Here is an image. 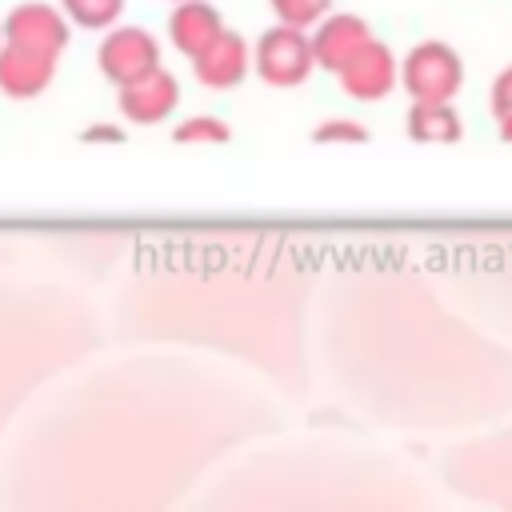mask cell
I'll return each mask as SVG.
<instances>
[{"instance_id": "cell-12", "label": "cell", "mask_w": 512, "mask_h": 512, "mask_svg": "<svg viewBox=\"0 0 512 512\" xmlns=\"http://www.w3.org/2000/svg\"><path fill=\"white\" fill-rule=\"evenodd\" d=\"M124 4L128 0H60L64 16L72 24H80V28H88V32H108L120 20Z\"/></svg>"}, {"instance_id": "cell-4", "label": "cell", "mask_w": 512, "mask_h": 512, "mask_svg": "<svg viewBox=\"0 0 512 512\" xmlns=\"http://www.w3.org/2000/svg\"><path fill=\"white\" fill-rule=\"evenodd\" d=\"M72 20L64 16V8H52L44 0H24L4 16V40L20 44V48H36V52H52L60 56L68 48V32Z\"/></svg>"}, {"instance_id": "cell-11", "label": "cell", "mask_w": 512, "mask_h": 512, "mask_svg": "<svg viewBox=\"0 0 512 512\" xmlns=\"http://www.w3.org/2000/svg\"><path fill=\"white\" fill-rule=\"evenodd\" d=\"M404 124L416 144H452L464 136V116L452 100H412Z\"/></svg>"}, {"instance_id": "cell-17", "label": "cell", "mask_w": 512, "mask_h": 512, "mask_svg": "<svg viewBox=\"0 0 512 512\" xmlns=\"http://www.w3.org/2000/svg\"><path fill=\"white\" fill-rule=\"evenodd\" d=\"M84 140H88V144H96V140H112V144H120V140H124V132H120V128H112V124H92V128L84 132Z\"/></svg>"}, {"instance_id": "cell-6", "label": "cell", "mask_w": 512, "mask_h": 512, "mask_svg": "<svg viewBox=\"0 0 512 512\" xmlns=\"http://www.w3.org/2000/svg\"><path fill=\"white\" fill-rule=\"evenodd\" d=\"M312 52H316V68L324 72H340L368 40H372V28L364 16L356 12H328L312 32Z\"/></svg>"}, {"instance_id": "cell-14", "label": "cell", "mask_w": 512, "mask_h": 512, "mask_svg": "<svg viewBox=\"0 0 512 512\" xmlns=\"http://www.w3.org/2000/svg\"><path fill=\"white\" fill-rule=\"evenodd\" d=\"M172 140L176 144H224L228 140V124L220 116H184L176 128H172Z\"/></svg>"}, {"instance_id": "cell-8", "label": "cell", "mask_w": 512, "mask_h": 512, "mask_svg": "<svg viewBox=\"0 0 512 512\" xmlns=\"http://www.w3.org/2000/svg\"><path fill=\"white\" fill-rule=\"evenodd\" d=\"M180 104V84L172 72L156 68L132 84H120V112L128 124H164Z\"/></svg>"}, {"instance_id": "cell-7", "label": "cell", "mask_w": 512, "mask_h": 512, "mask_svg": "<svg viewBox=\"0 0 512 512\" xmlns=\"http://www.w3.org/2000/svg\"><path fill=\"white\" fill-rule=\"evenodd\" d=\"M192 72L204 88H216V92H228L236 88L248 72H252V48L244 44L240 32L224 28L200 56H192Z\"/></svg>"}, {"instance_id": "cell-15", "label": "cell", "mask_w": 512, "mask_h": 512, "mask_svg": "<svg viewBox=\"0 0 512 512\" xmlns=\"http://www.w3.org/2000/svg\"><path fill=\"white\" fill-rule=\"evenodd\" d=\"M312 140H316V144H364V140H368V128H364L360 120L336 116V120L316 124V128H312Z\"/></svg>"}, {"instance_id": "cell-5", "label": "cell", "mask_w": 512, "mask_h": 512, "mask_svg": "<svg viewBox=\"0 0 512 512\" xmlns=\"http://www.w3.org/2000/svg\"><path fill=\"white\" fill-rule=\"evenodd\" d=\"M336 76H340L344 96L372 104V100H384V96L396 88V80H400V60H396V52H392L384 40L372 36Z\"/></svg>"}, {"instance_id": "cell-18", "label": "cell", "mask_w": 512, "mask_h": 512, "mask_svg": "<svg viewBox=\"0 0 512 512\" xmlns=\"http://www.w3.org/2000/svg\"><path fill=\"white\" fill-rule=\"evenodd\" d=\"M496 120H500V140L512 144V112H504V116H496Z\"/></svg>"}, {"instance_id": "cell-3", "label": "cell", "mask_w": 512, "mask_h": 512, "mask_svg": "<svg viewBox=\"0 0 512 512\" xmlns=\"http://www.w3.org/2000/svg\"><path fill=\"white\" fill-rule=\"evenodd\" d=\"M96 64L104 72V80H112L116 88L120 84H132L148 72L160 68V40L148 32V28H136V24H112L96 48Z\"/></svg>"}, {"instance_id": "cell-13", "label": "cell", "mask_w": 512, "mask_h": 512, "mask_svg": "<svg viewBox=\"0 0 512 512\" xmlns=\"http://www.w3.org/2000/svg\"><path fill=\"white\" fill-rule=\"evenodd\" d=\"M268 8H272V16L280 24H292V28L312 32L332 12V0H268Z\"/></svg>"}, {"instance_id": "cell-1", "label": "cell", "mask_w": 512, "mask_h": 512, "mask_svg": "<svg viewBox=\"0 0 512 512\" xmlns=\"http://www.w3.org/2000/svg\"><path fill=\"white\" fill-rule=\"evenodd\" d=\"M312 68H316V52H312V36L304 28L276 20L252 44V72L272 88H296L312 76Z\"/></svg>"}, {"instance_id": "cell-16", "label": "cell", "mask_w": 512, "mask_h": 512, "mask_svg": "<svg viewBox=\"0 0 512 512\" xmlns=\"http://www.w3.org/2000/svg\"><path fill=\"white\" fill-rule=\"evenodd\" d=\"M492 112L496 116L512 112V64L504 72H496V80H492Z\"/></svg>"}, {"instance_id": "cell-10", "label": "cell", "mask_w": 512, "mask_h": 512, "mask_svg": "<svg viewBox=\"0 0 512 512\" xmlns=\"http://www.w3.org/2000/svg\"><path fill=\"white\" fill-rule=\"evenodd\" d=\"M224 32V16L216 4L208 0H180L168 16V40L176 52H184L188 60L200 56L216 36Z\"/></svg>"}, {"instance_id": "cell-9", "label": "cell", "mask_w": 512, "mask_h": 512, "mask_svg": "<svg viewBox=\"0 0 512 512\" xmlns=\"http://www.w3.org/2000/svg\"><path fill=\"white\" fill-rule=\"evenodd\" d=\"M56 60L52 52H36V48H20L8 44L0 48V92L8 100H32L40 96L52 80H56Z\"/></svg>"}, {"instance_id": "cell-20", "label": "cell", "mask_w": 512, "mask_h": 512, "mask_svg": "<svg viewBox=\"0 0 512 512\" xmlns=\"http://www.w3.org/2000/svg\"><path fill=\"white\" fill-rule=\"evenodd\" d=\"M172 4H180V0H172Z\"/></svg>"}, {"instance_id": "cell-2", "label": "cell", "mask_w": 512, "mask_h": 512, "mask_svg": "<svg viewBox=\"0 0 512 512\" xmlns=\"http://www.w3.org/2000/svg\"><path fill=\"white\" fill-rule=\"evenodd\" d=\"M400 84L412 100H452L464 88V60L444 40H420L400 60Z\"/></svg>"}, {"instance_id": "cell-19", "label": "cell", "mask_w": 512, "mask_h": 512, "mask_svg": "<svg viewBox=\"0 0 512 512\" xmlns=\"http://www.w3.org/2000/svg\"><path fill=\"white\" fill-rule=\"evenodd\" d=\"M0 48H4V20H0Z\"/></svg>"}]
</instances>
